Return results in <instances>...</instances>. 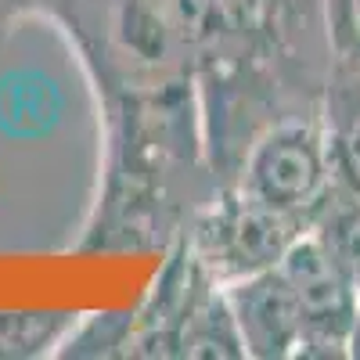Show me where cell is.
<instances>
[{
	"label": "cell",
	"instance_id": "1",
	"mask_svg": "<svg viewBox=\"0 0 360 360\" xmlns=\"http://www.w3.org/2000/svg\"><path fill=\"white\" fill-rule=\"evenodd\" d=\"M227 184L310 227L328 188L335 184L321 112H295L266 123L249 141Z\"/></svg>",
	"mask_w": 360,
	"mask_h": 360
},
{
	"label": "cell",
	"instance_id": "2",
	"mask_svg": "<svg viewBox=\"0 0 360 360\" xmlns=\"http://www.w3.org/2000/svg\"><path fill=\"white\" fill-rule=\"evenodd\" d=\"M303 234H310L303 220L266 209L234 184H220L217 195L188 220L180 242L209 274L227 285L281 263Z\"/></svg>",
	"mask_w": 360,
	"mask_h": 360
},
{
	"label": "cell",
	"instance_id": "3",
	"mask_svg": "<svg viewBox=\"0 0 360 360\" xmlns=\"http://www.w3.org/2000/svg\"><path fill=\"white\" fill-rule=\"evenodd\" d=\"M278 266L288 278L299 321H303L299 356H317V360L349 356V339L360 317V288L349 281V274L328 256V249L314 234L299 238Z\"/></svg>",
	"mask_w": 360,
	"mask_h": 360
},
{
	"label": "cell",
	"instance_id": "4",
	"mask_svg": "<svg viewBox=\"0 0 360 360\" xmlns=\"http://www.w3.org/2000/svg\"><path fill=\"white\" fill-rule=\"evenodd\" d=\"M227 303L242 335L245 356L252 360H292L303 342V321H299L295 295L281 266H266L224 285Z\"/></svg>",
	"mask_w": 360,
	"mask_h": 360
},
{
	"label": "cell",
	"instance_id": "5",
	"mask_svg": "<svg viewBox=\"0 0 360 360\" xmlns=\"http://www.w3.org/2000/svg\"><path fill=\"white\" fill-rule=\"evenodd\" d=\"M176 356L180 360H238V356H245L224 281H217L195 256H191L184 310H180V328H176Z\"/></svg>",
	"mask_w": 360,
	"mask_h": 360
},
{
	"label": "cell",
	"instance_id": "6",
	"mask_svg": "<svg viewBox=\"0 0 360 360\" xmlns=\"http://www.w3.org/2000/svg\"><path fill=\"white\" fill-rule=\"evenodd\" d=\"M321 123L335 180L360 195V72L328 69L321 94Z\"/></svg>",
	"mask_w": 360,
	"mask_h": 360
},
{
	"label": "cell",
	"instance_id": "7",
	"mask_svg": "<svg viewBox=\"0 0 360 360\" xmlns=\"http://www.w3.org/2000/svg\"><path fill=\"white\" fill-rule=\"evenodd\" d=\"M310 234L328 249V256L346 270L349 281L360 288V195L335 180V184L328 188L321 209L314 213Z\"/></svg>",
	"mask_w": 360,
	"mask_h": 360
},
{
	"label": "cell",
	"instance_id": "8",
	"mask_svg": "<svg viewBox=\"0 0 360 360\" xmlns=\"http://www.w3.org/2000/svg\"><path fill=\"white\" fill-rule=\"evenodd\" d=\"M79 314L69 310H22L0 314V360L58 356Z\"/></svg>",
	"mask_w": 360,
	"mask_h": 360
},
{
	"label": "cell",
	"instance_id": "9",
	"mask_svg": "<svg viewBox=\"0 0 360 360\" xmlns=\"http://www.w3.org/2000/svg\"><path fill=\"white\" fill-rule=\"evenodd\" d=\"M130 321L134 310L90 314L72 324L58 356H130Z\"/></svg>",
	"mask_w": 360,
	"mask_h": 360
},
{
	"label": "cell",
	"instance_id": "10",
	"mask_svg": "<svg viewBox=\"0 0 360 360\" xmlns=\"http://www.w3.org/2000/svg\"><path fill=\"white\" fill-rule=\"evenodd\" d=\"M328 69L360 72V0H324Z\"/></svg>",
	"mask_w": 360,
	"mask_h": 360
},
{
	"label": "cell",
	"instance_id": "11",
	"mask_svg": "<svg viewBox=\"0 0 360 360\" xmlns=\"http://www.w3.org/2000/svg\"><path fill=\"white\" fill-rule=\"evenodd\" d=\"M349 356L360 360V317H356V328H353V339H349Z\"/></svg>",
	"mask_w": 360,
	"mask_h": 360
},
{
	"label": "cell",
	"instance_id": "12",
	"mask_svg": "<svg viewBox=\"0 0 360 360\" xmlns=\"http://www.w3.org/2000/svg\"><path fill=\"white\" fill-rule=\"evenodd\" d=\"M22 4V0H0V11H15Z\"/></svg>",
	"mask_w": 360,
	"mask_h": 360
}]
</instances>
